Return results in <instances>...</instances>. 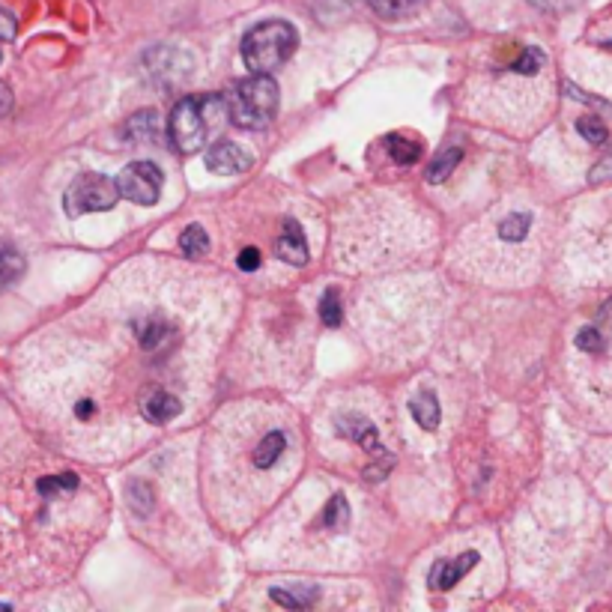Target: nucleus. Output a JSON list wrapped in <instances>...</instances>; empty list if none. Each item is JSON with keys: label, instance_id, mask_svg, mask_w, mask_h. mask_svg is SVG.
<instances>
[{"label": "nucleus", "instance_id": "nucleus-18", "mask_svg": "<svg viewBox=\"0 0 612 612\" xmlns=\"http://www.w3.org/2000/svg\"><path fill=\"white\" fill-rule=\"evenodd\" d=\"M386 150H389V156H392L395 162H401V165H412L415 159H421V147H418L415 141L404 138V135H389V138H386Z\"/></svg>", "mask_w": 612, "mask_h": 612}, {"label": "nucleus", "instance_id": "nucleus-32", "mask_svg": "<svg viewBox=\"0 0 612 612\" xmlns=\"http://www.w3.org/2000/svg\"><path fill=\"white\" fill-rule=\"evenodd\" d=\"M0 60H3V54H0Z\"/></svg>", "mask_w": 612, "mask_h": 612}, {"label": "nucleus", "instance_id": "nucleus-12", "mask_svg": "<svg viewBox=\"0 0 612 612\" xmlns=\"http://www.w3.org/2000/svg\"><path fill=\"white\" fill-rule=\"evenodd\" d=\"M78 475L75 472H60V475H42L39 481H36V493L42 496V499H57V496H63V493H75L78 490Z\"/></svg>", "mask_w": 612, "mask_h": 612}, {"label": "nucleus", "instance_id": "nucleus-31", "mask_svg": "<svg viewBox=\"0 0 612 612\" xmlns=\"http://www.w3.org/2000/svg\"><path fill=\"white\" fill-rule=\"evenodd\" d=\"M0 610H9V604H0Z\"/></svg>", "mask_w": 612, "mask_h": 612}, {"label": "nucleus", "instance_id": "nucleus-13", "mask_svg": "<svg viewBox=\"0 0 612 612\" xmlns=\"http://www.w3.org/2000/svg\"><path fill=\"white\" fill-rule=\"evenodd\" d=\"M463 159V150L460 147H448V150H439L430 165H427V183H445L451 177V171L460 165Z\"/></svg>", "mask_w": 612, "mask_h": 612}, {"label": "nucleus", "instance_id": "nucleus-27", "mask_svg": "<svg viewBox=\"0 0 612 612\" xmlns=\"http://www.w3.org/2000/svg\"><path fill=\"white\" fill-rule=\"evenodd\" d=\"M236 263H239L242 272H254V269H260V251H257V248H245V251L236 257Z\"/></svg>", "mask_w": 612, "mask_h": 612}, {"label": "nucleus", "instance_id": "nucleus-24", "mask_svg": "<svg viewBox=\"0 0 612 612\" xmlns=\"http://www.w3.org/2000/svg\"><path fill=\"white\" fill-rule=\"evenodd\" d=\"M129 502H132L135 514L147 517V514L153 511V493H150V484H144V481H132V484H129Z\"/></svg>", "mask_w": 612, "mask_h": 612}, {"label": "nucleus", "instance_id": "nucleus-28", "mask_svg": "<svg viewBox=\"0 0 612 612\" xmlns=\"http://www.w3.org/2000/svg\"><path fill=\"white\" fill-rule=\"evenodd\" d=\"M12 102H15V99H12V90L0 81V117H6V114L12 111Z\"/></svg>", "mask_w": 612, "mask_h": 612}, {"label": "nucleus", "instance_id": "nucleus-29", "mask_svg": "<svg viewBox=\"0 0 612 612\" xmlns=\"http://www.w3.org/2000/svg\"><path fill=\"white\" fill-rule=\"evenodd\" d=\"M598 320H601V323H607V326H612V299L607 302V305H604V308H601Z\"/></svg>", "mask_w": 612, "mask_h": 612}, {"label": "nucleus", "instance_id": "nucleus-21", "mask_svg": "<svg viewBox=\"0 0 612 612\" xmlns=\"http://www.w3.org/2000/svg\"><path fill=\"white\" fill-rule=\"evenodd\" d=\"M371 3V9L380 15V18H389V21H395V18H404V15H409L421 0H368Z\"/></svg>", "mask_w": 612, "mask_h": 612}, {"label": "nucleus", "instance_id": "nucleus-10", "mask_svg": "<svg viewBox=\"0 0 612 612\" xmlns=\"http://www.w3.org/2000/svg\"><path fill=\"white\" fill-rule=\"evenodd\" d=\"M338 430H341L347 439L359 442L368 454H386L383 439H380V433H377V427H374L371 421H365V418H341V421H338Z\"/></svg>", "mask_w": 612, "mask_h": 612}, {"label": "nucleus", "instance_id": "nucleus-19", "mask_svg": "<svg viewBox=\"0 0 612 612\" xmlns=\"http://www.w3.org/2000/svg\"><path fill=\"white\" fill-rule=\"evenodd\" d=\"M180 248H183L189 257L206 254V251H209V236H206L204 227H201V224H189V227L183 230V236H180Z\"/></svg>", "mask_w": 612, "mask_h": 612}, {"label": "nucleus", "instance_id": "nucleus-22", "mask_svg": "<svg viewBox=\"0 0 612 612\" xmlns=\"http://www.w3.org/2000/svg\"><path fill=\"white\" fill-rule=\"evenodd\" d=\"M320 320H323V326H341L344 311H341V296H338V290H326V293H323V299H320Z\"/></svg>", "mask_w": 612, "mask_h": 612}, {"label": "nucleus", "instance_id": "nucleus-6", "mask_svg": "<svg viewBox=\"0 0 612 612\" xmlns=\"http://www.w3.org/2000/svg\"><path fill=\"white\" fill-rule=\"evenodd\" d=\"M478 565V553H460L457 559H442V562H436L433 568H430V574H427V586L430 589H436V592H448V589H454L472 568Z\"/></svg>", "mask_w": 612, "mask_h": 612}, {"label": "nucleus", "instance_id": "nucleus-25", "mask_svg": "<svg viewBox=\"0 0 612 612\" xmlns=\"http://www.w3.org/2000/svg\"><path fill=\"white\" fill-rule=\"evenodd\" d=\"M577 132H580L589 144H604V141H607V126H604L598 117H592V114L577 120Z\"/></svg>", "mask_w": 612, "mask_h": 612}, {"label": "nucleus", "instance_id": "nucleus-9", "mask_svg": "<svg viewBox=\"0 0 612 612\" xmlns=\"http://www.w3.org/2000/svg\"><path fill=\"white\" fill-rule=\"evenodd\" d=\"M141 415L150 424H168L177 415H183V404H180V398L168 395L165 389H153L141 398Z\"/></svg>", "mask_w": 612, "mask_h": 612}, {"label": "nucleus", "instance_id": "nucleus-17", "mask_svg": "<svg viewBox=\"0 0 612 612\" xmlns=\"http://www.w3.org/2000/svg\"><path fill=\"white\" fill-rule=\"evenodd\" d=\"M272 595V601L275 604H281V607H287V610H305V607H311L314 601H317V592L311 589H272L269 592Z\"/></svg>", "mask_w": 612, "mask_h": 612}, {"label": "nucleus", "instance_id": "nucleus-11", "mask_svg": "<svg viewBox=\"0 0 612 612\" xmlns=\"http://www.w3.org/2000/svg\"><path fill=\"white\" fill-rule=\"evenodd\" d=\"M284 448H287V436L281 430H269L254 448V466L257 469H272L281 460Z\"/></svg>", "mask_w": 612, "mask_h": 612}, {"label": "nucleus", "instance_id": "nucleus-2", "mask_svg": "<svg viewBox=\"0 0 612 612\" xmlns=\"http://www.w3.org/2000/svg\"><path fill=\"white\" fill-rule=\"evenodd\" d=\"M224 99H227L233 126H239L245 132H260V129H266L272 123L281 93H278L275 78L251 72V78L236 81Z\"/></svg>", "mask_w": 612, "mask_h": 612}, {"label": "nucleus", "instance_id": "nucleus-20", "mask_svg": "<svg viewBox=\"0 0 612 612\" xmlns=\"http://www.w3.org/2000/svg\"><path fill=\"white\" fill-rule=\"evenodd\" d=\"M544 63H547V54L532 45V48H523V54L514 60L511 72H517V75H538L544 69Z\"/></svg>", "mask_w": 612, "mask_h": 612}, {"label": "nucleus", "instance_id": "nucleus-16", "mask_svg": "<svg viewBox=\"0 0 612 612\" xmlns=\"http://www.w3.org/2000/svg\"><path fill=\"white\" fill-rule=\"evenodd\" d=\"M529 227H532V215L529 212H511L508 218L499 221V236L505 242H523Z\"/></svg>", "mask_w": 612, "mask_h": 612}, {"label": "nucleus", "instance_id": "nucleus-15", "mask_svg": "<svg viewBox=\"0 0 612 612\" xmlns=\"http://www.w3.org/2000/svg\"><path fill=\"white\" fill-rule=\"evenodd\" d=\"M409 412H412V418L424 427V430H436V424H439V401H436V395H418V398H412L409 401Z\"/></svg>", "mask_w": 612, "mask_h": 612}, {"label": "nucleus", "instance_id": "nucleus-26", "mask_svg": "<svg viewBox=\"0 0 612 612\" xmlns=\"http://www.w3.org/2000/svg\"><path fill=\"white\" fill-rule=\"evenodd\" d=\"M577 350H583V353H601V350H604V332H601V326H586V329H580V335H577Z\"/></svg>", "mask_w": 612, "mask_h": 612}, {"label": "nucleus", "instance_id": "nucleus-30", "mask_svg": "<svg viewBox=\"0 0 612 612\" xmlns=\"http://www.w3.org/2000/svg\"><path fill=\"white\" fill-rule=\"evenodd\" d=\"M529 3H535V6H568L574 0H529Z\"/></svg>", "mask_w": 612, "mask_h": 612}, {"label": "nucleus", "instance_id": "nucleus-5", "mask_svg": "<svg viewBox=\"0 0 612 612\" xmlns=\"http://www.w3.org/2000/svg\"><path fill=\"white\" fill-rule=\"evenodd\" d=\"M162 183H165V174H162V168L153 165V162H132V165H126V168L120 171V177H117L120 195L138 206L159 204V198H162Z\"/></svg>", "mask_w": 612, "mask_h": 612}, {"label": "nucleus", "instance_id": "nucleus-14", "mask_svg": "<svg viewBox=\"0 0 612 612\" xmlns=\"http://www.w3.org/2000/svg\"><path fill=\"white\" fill-rule=\"evenodd\" d=\"M21 275H24V257H21L12 245L0 242V293H3L9 284H15Z\"/></svg>", "mask_w": 612, "mask_h": 612}, {"label": "nucleus", "instance_id": "nucleus-7", "mask_svg": "<svg viewBox=\"0 0 612 612\" xmlns=\"http://www.w3.org/2000/svg\"><path fill=\"white\" fill-rule=\"evenodd\" d=\"M206 168L212 174H221V177H233V174H245L251 168V156L230 144V141H218L209 153H206Z\"/></svg>", "mask_w": 612, "mask_h": 612}, {"label": "nucleus", "instance_id": "nucleus-8", "mask_svg": "<svg viewBox=\"0 0 612 612\" xmlns=\"http://www.w3.org/2000/svg\"><path fill=\"white\" fill-rule=\"evenodd\" d=\"M278 257L290 266H305L308 263V239H305V230L299 227V221L287 218L284 221V230L278 236V245H275Z\"/></svg>", "mask_w": 612, "mask_h": 612}, {"label": "nucleus", "instance_id": "nucleus-23", "mask_svg": "<svg viewBox=\"0 0 612 612\" xmlns=\"http://www.w3.org/2000/svg\"><path fill=\"white\" fill-rule=\"evenodd\" d=\"M323 523H326L329 529H344V526L350 523V505H347V499H344L341 493L332 496L326 514H323Z\"/></svg>", "mask_w": 612, "mask_h": 612}, {"label": "nucleus", "instance_id": "nucleus-1", "mask_svg": "<svg viewBox=\"0 0 612 612\" xmlns=\"http://www.w3.org/2000/svg\"><path fill=\"white\" fill-rule=\"evenodd\" d=\"M230 123V108L224 96H189L177 102L168 120V138L183 156L204 150L206 141Z\"/></svg>", "mask_w": 612, "mask_h": 612}, {"label": "nucleus", "instance_id": "nucleus-3", "mask_svg": "<svg viewBox=\"0 0 612 612\" xmlns=\"http://www.w3.org/2000/svg\"><path fill=\"white\" fill-rule=\"evenodd\" d=\"M299 45V33L290 21H281V18H272V21H263L257 27H251L242 39V63L251 69V72H260V75H269L275 72L278 66H284L293 51Z\"/></svg>", "mask_w": 612, "mask_h": 612}, {"label": "nucleus", "instance_id": "nucleus-4", "mask_svg": "<svg viewBox=\"0 0 612 612\" xmlns=\"http://www.w3.org/2000/svg\"><path fill=\"white\" fill-rule=\"evenodd\" d=\"M120 186L117 180L105 177V174H81L75 183H69L66 195H63V206L69 218L87 215V212H108L120 201Z\"/></svg>", "mask_w": 612, "mask_h": 612}]
</instances>
